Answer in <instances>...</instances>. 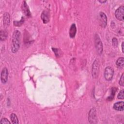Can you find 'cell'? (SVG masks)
<instances>
[{
	"label": "cell",
	"mask_w": 124,
	"mask_h": 124,
	"mask_svg": "<svg viewBox=\"0 0 124 124\" xmlns=\"http://www.w3.org/2000/svg\"><path fill=\"white\" fill-rule=\"evenodd\" d=\"M124 59L123 57H120L118 59L116 62V64L117 67L119 68H122L124 67Z\"/></svg>",
	"instance_id": "14"
},
{
	"label": "cell",
	"mask_w": 124,
	"mask_h": 124,
	"mask_svg": "<svg viewBox=\"0 0 124 124\" xmlns=\"http://www.w3.org/2000/svg\"><path fill=\"white\" fill-rule=\"evenodd\" d=\"M20 38H21V33L18 30L14 31L13 34L12 39V51L13 53L16 52L19 47L20 44Z\"/></svg>",
	"instance_id": "1"
},
{
	"label": "cell",
	"mask_w": 124,
	"mask_h": 124,
	"mask_svg": "<svg viewBox=\"0 0 124 124\" xmlns=\"http://www.w3.org/2000/svg\"><path fill=\"white\" fill-rule=\"evenodd\" d=\"M124 90H122L121 91H120V92H119V93L118 94L117 97L118 99H123L124 98Z\"/></svg>",
	"instance_id": "19"
},
{
	"label": "cell",
	"mask_w": 124,
	"mask_h": 124,
	"mask_svg": "<svg viewBox=\"0 0 124 124\" xmlns=\"http://www.w3.org/2000/svg\"><path fill=\"white\" fill-rule=\"evenodd\" d=\"M115 16L116 18L120 21L124 20V6H121L116 11L115 13Z\"/></svg>",
	"instance_id": "7"
},
{
	"label": "cell",
	"mask_w": 124,
	"mask_h": 124,
	"mask_svg": "<svg viewBox=\"0 0 124 124\" xmlns=\"http://www.w3.org/2000/svg\"><path fill=\"white\" fill-rule=\"evenodd\" d=\"M113 108L118 111H123L124 109V103L120 101L115 103L113 105Z\"/></svg>",
	"instance_id": "12"
},
{
	"label": "cell",
	"mask_w": 124,
	"mask_h": 124,
	"mask_svg": "<svg viewBox=\"0 0 124 124\" xmlns=\"http://www.w3.org/2000/svg\"><path fill=\"white\" fill-rule=\"evenodd\" d=\"M114 70L110 66L107 67L104 71V77L107 81L111 80L113 77Z\"/></svg>",
	"instance_id": "4"
},
{
	"label": "cell",
	"mask_w": 124,
	"mask_h": 124,
	"mask_svg": "<svg viewBox=\"0 0 124 124\" xmlns=\"http://www.w3.org/2000/svg\"><path fill=\"white\" fill-rule=\"evenodd\" d=\"M8 71L6 68H3L1 71L0 74V80L2 83L4 84L7 82L8 80Z\"/></svg>",
	"instance_id": "8"
},
{
	"label": "cell",
	"mask_w": 124,
	"mask_h": 124,
	"mask_svg": "<svg viewBox=\"0 0 124 124\" xmlns=\"http://www.w3.org/2000/svg\"><path fill=\"white\" fill-rule=\"evenodd\" d=\"M41 17L44 24L47 23L49 22L50 19L49 12L46 10H44L41 14Z\"/></svg>",
	"instance_id": "9"
},
{
	"label": "cell",
	"mask_w": 124,
	"mask_h": 124,
	"mask_svg": "<svg viewBox=\"0 0 124 124\" xmlns=\"http://www.w3.org/2000/svg\"><path fill=\"white\" fill-rule=\"evenodd\" d=\"M112 45L114 47H117L118 45V40L117 39V38H113L112 40Z\"/></svg>",
	"instance_id": "20"
},
{
	"label": "cell",
	"mask_w": 124,
	"mask_h": 124,
	"mask_svg": "<svg viewBox=\"0 0 124 124\" xmlns=\"http://www.w3.org/2000/svg\"><path fill=\"white\" fill-rule=\"evenodd\" d=\"M52 49H53V52H54L55 55H56L57 57H59V55H60V51L59 50V49H58V48H53Z\"/></svg>",
	"instance_id": "23"
},
{
	"label": "cell",
	"mask_w": 124,
	"mask_h": 124,
	"mask_svg": "<svg viewBox=\"0 0 124 124\" xmlns=\"http://www.w3.org/2000/svg\"><path fill=\"white\" fill-rule=\"evenodd\" d=\"M124 73L122 74L121 78H120V80H119V84L122 86H124Z\"/></svg>",
	"instance_id": "21"
},
{
	"label": "cell",
	"mask_w": 124,
	"mask_h": 124,
	"mask_svg": "<svg viewBox=\"0 0 124 124\" xmlns=\"http://www.w3.org/2000/svg\"><path fill=\"white\" fill-rule=\"evenodd\" d=\"M0 40L3 41L6 39L7 37V33L5 31L1 30L0 33Z\"/></svg>",
	"instance_id": "17"
},
{
	"label": "cell",
	"mask_w": 124,
	"mask_h": 124,
	"mask_svg": "<svg viewBox=\"0 0 124 124\" xmlns=\"http://www.w3.org/2000/svg\"><path fill=\"white\" fill-rule=\"evenodd\" d=\"M99 71V63L98 60H95L92 65V77L94 78H96L98 77Z\"/></svg>",
	"instance_id": "3"
},
{
	"label": "cell",
	"mask_w": 124,
	"mask_h": 124,
	"mask_svg": "<svg viewBox=\"0 0 124 124\" xmlns=\"http://www.w3.org/2000/svg\"><path fill=\"white\" fill-rule=\"evenodd\" d=\"M77 32V28L75 24H72L69 29V36L71 38H74L75 36V35Z\"/></svg>",
	"instance_id": "13"
},
{
	"label": "cell",
	"mask_w": 124,
	"mask_h": 124,
	"mask_svg": "<svg viewBox=\"0 0 124 124\" xmlns=\"http://www.w3.org/2000/svg\"><path fill=\"white\" fill-rule=\"evenodd\" d=\"M10 118L12 121V123L14 124H18V120L17 116L14 114V113H12L10 115Z\"/></svg>",
	"instance_id": "16"
},
{
	"label": "cell",
	"mask_w": 124,
	"mask_h": 124,
	"mask_svg": "<svg viewBox=\"0 0 124 124\" xmlns=\"http://www.w3.org/2000/svg\"><path fill=\"white\" fill-rule=\"evenodd\" d=\"M99 1L100 3H105V2H106V0H104V1H102V0L100 1V0H99Z\"/></svg>",
	"instance_id": "25"
},
{
	"label": "cell",
	"mask_w": 124,
	"mask_h": 124,
	"mask_svg": "<svg viewBox=\"0 0 124 124\" xmlns=\"http://www.w3.org/2000/svg\"><path fill=\"white\" fill-rule=\"evenodd\" d=\"M88 120L90 124H96L97 123V116L95 108H92L90 109L89 113Z\"/></svg>",
	"instance_id": "6"
},
{
	"label": "cell",
	"mask_w": 124,
	"mask_h": 124,
	"mask_svg": "<svg viewBox=\"0 0 124 124\" xmlns=\"http://www.w3.org/2000/svg\"><path fill=\"white\" fill-rule=\"evenodd\" d=\"M124 42H123L122 43V50L123 53L124 52Z\"/></svg>",
	"instance_id": "24"
},
{
	"label": "cell",
	"mask_w": 124,
	"mask_h": 124,
	"mask_svg": "<svg viewBox=\"0 0 124 124\" xmlns=\"http://www.w3.org/2000/svg\"><path fill=\"white\" fill-rule=\"evenodd\" d=\"M117 89L116 88H115V87L112 88L111 89V94H110V95L108 97L107 99L109 101H110L112 99H113V97H114V95L115 94V93L117 92Z\"/></svg>",
	"instance_id": "15"
},
{
	"label": "cell",
	"mask_w": 124,
	"mask_h": 124,
	"mask_svg": "<svg viewBox=\"0 0 124 124\" xmlns=\"http://www.w3.org/2000/svg\"><path fill=\"white\" fill-rule=\"evenodd\" d=\"M24 17H22L21 19L19 21H15L14 22V25L16 26H21L23 23H24Z\"/></svg>",
	"instance_id": "18"
},
{
	"label": "cell",
	"mask_w": 124,
	"mask_h": 124,
	"mask_svg": "<svg viewBox=\"0 0 124 124\" xmlns=\"http://www.w3.org/2000/svg\"><path fill=\"white\" fill-rule=\"evenodd\" d=\"M22 10L25 14V15L27 16V17H31V14L30 11L29 7L27 4L26 3V1H23V5H22Z\"/></svg>",
	"instance_id": "11"
},
{
	"label": "cell",
	"mask_w": 124,
	"mask_h": 124,
	"mask_svg": "<svg viewBox=\"0 0 124 124\" xmlns=\"http://www.w3.org/2000/svg\"><path fill=\"white\" fill-rule=\"evenodd\" d=\"M98 19L100 26L103 28H105L107 24V17L106 14L102 12H100Z\"/></svg>",
	"instance_id": "5"
},
{
	"label": "cell",
	"mask_w": 124,
	"mask_h": 124,
	"mask_svg": "<svg viewBox=\"0 0 124 124\" xmlns=\"http://www.w3.org/2000/svg\"><path fill=\"white\" fill-rule=\"evenodd\" d=\"M3 26L5 28L8 27L10 23V14L7 13L5 12L3 15Z\"/></svg>",
	"instance_id": "10"
},
{
	"label": "cell",
	"mask_w": 124,
	"mask_h": 124,
	"mask_svg": "<svg viewBox=\"0 0 124 124\" xmlns=\"http://www.w3.org/2000/svg\"><path fill=\"white\" fill-rule=\"evenodd\" d=\"M94 44L97 53L99 55H101L103 52V44L100 37L97 34H96L94 37Z\"/></svg>",
	"instance_id": "2"
},
{
	"label": "cell",
	"mask_w": 124,
	"mask_h": 124,
	"mask_svg": "<svg viewBox=\"0 0 124 124\" xmlns=\"http://www.w3.org/2000/svg\"><path fill=\"white\" fill-rule=\"evenodd\" d=\"M0 124H11V122L6 118H3L0 120Z\"/></svg>",
	"instance_id": "22"
}]
</instances>
